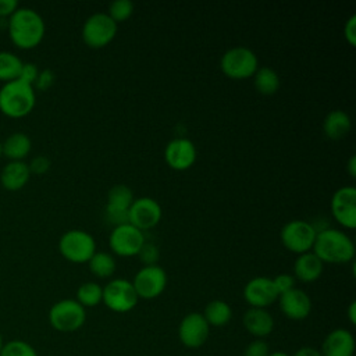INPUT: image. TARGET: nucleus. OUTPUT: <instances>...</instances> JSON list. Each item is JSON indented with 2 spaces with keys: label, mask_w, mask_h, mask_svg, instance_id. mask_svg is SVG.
<instances>
[{
  "label": "nucleus",
  "mask_w": 356,
  "mask_h": 356,
  "mask_svg": "<svg viewBox=\"0 0 356 356\" xmlns=\"http://www.w3.org/2000/svg\"><path fill=\"white\" fill-rule=\"evenodd\" d=\"M58 250L68 261L88 263L96 252V243L89 232L83 229H70L61 235Z\"/></svg>",
  "instance_id": "nucleus-5"
},
{
  "label": "nucleus",
  "mask_w": 356,
  "mask_h": 356,
  "mask_svg": "<svg viewBox=\"0 0 356 356\" xmlns=\"http://www.w3.org/2000/svg\"><path fill=\"white\" fill-rule=\"evenodd\" d=\"M86 313L82 305L74 299H63L54 303L49 312L51 327L61 332H71L81 328L85 323Z\"/></svg>",
  "instance_id": "nucleus-6"
},
{
  "label": "nucleus",
  "mask_w": 356,
  "mask_h": 356,
  "mask_svg": "<svg viewBox=\"0 0 356 356\" xmlns=\"http://www.w3.org/2000/svg\"><path fill=\"white\" fill-rule=\"evenodd\" d=\"M245 328L254 337H266L274 328V320L266 309L250 307L243 314Z\"/></svg>",
  "instance_id": "nucleus-21"
},
{
  "label": "nucleus",
  "mask_w": 356,
  "mask_h": 356,
  "mask_svg": "<svg viewBox=\"0 0 356 356\" xmlns=\"http://www.w3.org/2000/svg\"><path fill=\"white\" fill-rule=\"evenodd\" d=\"M18 7L17 0H0V17L8 18Z\"/></svg>",
  "instance_id": "nucleus-40"
},
{
  "label": "nucleus",
  "mask_w": 356,
  "mask_h": 356,
  "mask_svg": "<svg viewBox=\"0 0 356 356\" xmlns=\"http://www.w3.org/2000/svg\"><path fill=\"white\" fill-rule=\"evenodd\" d=\"M145 243V235L140 229L131 224H122L114 227L108 236V246L113 253L129 257L136 256Z\"/></svg>",
  "instance_id": "nucleus-10"
},
{
  "label": "nucleus",
  "mask_w": 356,
  "mask_h": 356,
  "mask_svg": "<svg viewBox=\"0 0 356 356\" xmlns=\"http://www.w3.org/2000/svg\"><path fill=\"white\" fill-rule=\"evenodd\" d=\"M161 220V207L153 197L134 199L128 209V222L135 228L143 231L150 229Z\"/></svg>",
  "instance_id": "nucleus-12"
},
{
  "label": "nucleus",
  "mask_w": 356,
  "mask_h": 356,
  "mask_svg": "<svg viewBox=\"0 0 356 356\" xmlns=\"http://www.w3.org/2000/svg\"><path fill=\"white\" fill-rule=\"evenodd\" d=\"M355 339L353 335L343 330H334L323 342L321 356H353Z\"/></svg>",
  "instance_id": "nucleus-19"
},
{
  "label": "nucleus",
  "mask_w": 356,
  "mask_h": 356,
  "mask_svg": "<svg viewBox=\"0 0 356 356\" xmlns=\"http://www.w3.org/2000/svg\"><path fill=\"white\" fill-rule=\"evenodd\" d=\"M350 127H352L350 117L342 110L330 111L323 121V131L325 136L334 140H338L346 136L348 132L350 131Z\"/></svg>",
  "instance_id": "nucleus-23"
},
{
  "label": "nucleus",
  "mask_w": 356,
  "mask_h": 356,
  "mask_svg": "<svg viewBox=\"0 0 356 356\" xmlns=\"http://www.w3.org/2000/svg\"><path fill=\"white\" fill-rule=\"evenodd\" d=\"M323 267L324 263L313 252H306L296 257L293 264V273L295 277L300 281L313 282L318 280L323 274Z\"/></svg>",
  "instance_id": "nucleus-20"
},
{
  "label": "nucleus",
  "mask_w": 356,
  "mask_h": 356,
  "mask_svg": "<svg viewBox=\"0 0 356 356\" xmlns=\"http://www.w3.org/2000/svg\"><path fill=\"white\" fill-rule=\"evenodd\" d=\"M44 21L31 7H18L7 18V32L11 42L19 49L36 47L44 36Z\"/></svg>",
  "instance_id": "nucleus-1"
},
{
  "label": "nucleus",
  "mask_w": 356,
  "mask_h": 356,
  "mask_svg": "<svg viewBox=\"0 0 356 356\" xmlns=\"http://www.w3.org/2000/svg\"><path fill=\"white\" fill-rule=\"evenodd\" d=\"M348 172L350 177H356V157L352 156L348 161Z\"/></svg>",
  "instance_id": "nucleus-42"
},
{
  "label": "nucleus",
  "mask_w": 356,
  "mask_h": 356,
  "mask_svg": "<svg viewBox=\"0 0 356 356\" xmlns=\"http://www.w3.org/2000/svg\"><path fill=\"white\" fill-rule=\"evenodd\" d=\"M132 285L138 298L153 299L157 298L167 285V274L165 271L157 266H143L134 277Z\"/></svg>",
  "instance_id": "nucleus-11"
},
{
  "label": "nucleus",
  "mask_w": 356,
  "mask_h": 356,
  "mask_svg": "<svg viewBox=\"0 0 356 356\" xmlns=\"http://www.w3.org/2000/svg\"><path fill=\"white\" fill-rule=\"evenodd\" d=\"M138 256H139L140 261L145 263V266H152V264H156V261L159 259V249L153 243L145 242L143 246L140 248Z\"/></svg>",
  "instance_id": "nucleus-33"
},
{
  "label": "nucleus",
  "mask_w": 356,
  "mask_h": 356,
  "mask_svg": "<svg viewBox=\"0 0 356 356\" xmlns=\"http://www.w3.org/2000/svg\"><path fill=\"white\" fill-rule=\"evenodd\" d=\"M31 171L24 160H11L0 171V182L7 191H19L29 181Z\"/></svg>",
  "instance_id": "nucleus-18"
},
{
  "label": "nucleus",
  "mask_w": 356,
  "mask_h": 356,
  "mask_svg": "<svg viewBox=\"0 0 356 356\" xmlns=\"http://www.w3.org/2000/svg\"><path fill=\"white\" fill-rule=\"evenodd\" d=\"M164 159L172 170H188L196 160V147L188 138H175L167 143Z\"/></svg>",
  "instance_id": "nucleus-14"
},
{
  "label": "nucleus",
  "mask_w": 356,
  "mask_h": 356,
  "mask_svg": "<svg viewBox=\"0 0 356 356\" xmlns=\"http://www.w3.org/2000/svg\"><path fill=\"white\" fill-rule=\"evenodd\" d=\"M210 325L200 313L186 314L178 328L181 342L188 348H199L209 337Z\"/></svg>",
  "instance_id": "nucleus-15"
},
{
  "label": "nucleus",
  "mask_w": 356,
  "mask_h": 356,
  "mask_svg": "<svg viewBox=\"0 0 356 356\" xmlns=\"http://www.w3.org/2000/svg\"><path fill=\"white\" fill-rule=\"evenodd\" d=\"M295 356H321V353H320L318 350H316L314 348L306 346V348H300V349L295 353Z\"/></svg>",
  "instance_id": "nucleus-41"
},
{
  "label": "nucleus",
  "mask_w": 356,
  "mask_h": 356,
  "mask_svg": "<svg viewBox=\"0 0 356 356\" xmlns=\"http://www.w3.org/2000/svg\"><path fill=\"white\" fill-rule=\"evenodd\" d=\"M253 83L259 93L274 95L280 88V76L270 67H260L253 75Z\"/></svg>",
  "instance_id": "nucleus-24"
},
{
  "label": "nucleus",
  "mask_w": 356,
  "mask_h": 356,
  "mask_svg": "<svg viewBox=\"0 0 356 356\" xmlns=\"http://www.w3.org/2000/svg\"><path fill=\"white\" fill-rule=\"evenodd\" d=\"M134 202V193L129 186L118 184L114 185L107 193V206L128 210Z\"/></svg>",
  "instance_id": "nucleus-28"
},
{
  "label": "nucleus",
  "mask_w": 356,
  "mask_h": 356,
  "mask_svg": "<svg viewBox=\"0 0 356 356\" xmlns=\"http://www.w3.org/2000/svg\"><path fill=\"white\" fill-rule=\"evenodd\" d=\"M56 81V75L51 70L44 68L42 71H39V75L33 83V89H39V90H46L49 89Z\"/></svg>",
  "instance_id": "nucleus-35"
},
{
  "label": "nucleus",
  "mask_w": 356,
  "mask_h": 356,
  "mask_svg": "<svg viewBox=\"0 0 356 356\" xmlns=\"http://www.w3.org/2000/svg\"><path fill=\"white\" fill-rule=\"evenodd\" d=\"M331 213L337 222L348 229L356 227V189L342 186L335 191L331 199Z\"/></svg>",
  "instance_id": "nucleus-13"
},
{
  "label": "nucleus",
  "mask_w": 356,
  "mask_h": 356,
  "mask_svg": "<svg viewBox=\"0 0 356 356\" xmlns=\"http://www.w3.org/2000/svg\"><path fill=\"white\" fill-rule=\"evenodd\" d=\"M31 174H44L50 168V160L46 156H35L29 163H28Z\"/></svg>",
  "instance_id": "nucleus-37"
},
{
  "label": "nucleus",
  "mask_w": 356,
  "mask_h": 356,
  "mask_svg": "<svg viewBox=\"0 0 356 356\" xmlns=\"http://www.w3.org/2000/svg\"><path fill=\"white\" fill-rule=\"evenodd\" d=\"M134 13V3L131 0H115L108 6V17L117 24L127 21Z\"/></svg>",
  "instance_id": "nucleus-30"
},
{
  "label": "nucleus",
  "mask_w": 356,
  "mask_h": 356,
  "mask_svg": "<svg viewBox=\"0 0 356 356\" xmlns=\"http://www.w3.org/2000/svg\"><path fill=\"white\" fill-rule=\"evenodd\" d=\"M24 61L13 51L0 50V81L8 82L19 78Z\"/></svg>",
  "instance_id": "nucleus-26"
},
{
  "label": "nucleus",
  "mask_w": 356,
  "mask_h": 356,
  "mask_svg": "<svg viewBox=\"0 0 356 356\" xmlns=\"http://www.w3.org/2000/svg\"><path fill=\"white\" fill-rule=\"evenodd\" d=\"M36 95L31 83L17 78L0 88V111L11 118L28 115L35 107Z\"/></svg>",
  "instance_id": "nucleus-3"
},
{
  "label": "nucleus",
  "mask_w": 356,
  "mask_h": 356,
  "mask_svg": "<svg viewBox=\"0 0 356 356\" xmlns=\"http://www.w3.org/2000/svg\"><path fill=\"white\" fill-rule=\"evenodd\" d=\"M343 35H345V39L346 42L350 44V46H355L356 44V15H352L345 26H343Z\"/></svg>",
  "instance_id": "nucleus-39"
},
{
  "label": "nucleus",
  "mask_w": 356,
  "mask_h": 356,
  "mask_svg": "<svg viewBox=\"0 0 356 356\" xmlns=\"http://www.w3.org/2000/svg\"><path fill=\"white\" fill-rule=\"evenodd\" d=\"M243 356H268V345L264 341H253L245 350Z\"/></svg>",
  "instance_id": "nucleus-38"
},
{
  "label": "nucleus",
  "mask_w": 356,
  "mask_h": 356,
  "mask_svg": "<svg viewBox=\"0 0 356 356\" xmlns=\"http://www.w3.org/2000/svg\"><path fill=\"white\" fill-rule=\"evenodd\" d=\"M232 316V310L229 305L224 300H211L206 309H204V320L207 321L209 325H225Z\"/></svg>",
  "instance_id": "nucleus-25"
},
{
  "label": "nucleus",
  "mask_w": 356,
  "mask_h": 356,
  "mask_svg": "<svg viewBox=\"0 0 356 356\" xmlns=\"http://www.w3.org/2000/svg\"><path fill=\"white\" fill-rule=\"evenodd\" d=\"M0 356H38V353L28 342L14 339L3 346Z\"/></svg>",
  "instance_id": "nucleus-31"
},
{
  "label": "nucleus",
  "mask_w": 356,
  "mask_h": 356,
  "mask_svg": "<svg viewBox=\"0 0 356 356\" xmlns=\"http://www.w3.org/2000/svg\"><path fill=\"white\" fill-rule=\"evenodd\" d=\"M268 356H288V355L284 353V352H275V353H271V355H268Z\"/></svg>",
  "instance_id": "nucleus-44"
},
{
  "label": "nucleus",
  "mask_w": 356,
  "mask_h": 356,
  "mask_svg": "<svg viewBox=\"0 0 356 356\" xmlns=\"http://www.w3.org/2000/svg\"><path fill=\"white\" fill-rule=\"evenodd\" d=\"M0 157H1V140H0Z\"/></svg>",
  "instance_id": "nucleus-46"
},
{
  "label": "nucleus",
  "mask_w": 356,
  "mask_h": 356,
  "mask_svg": "<svg viewBox=\"0 0 356 356\" xmlns=\"http://www.w3.org/2000/svg\"><path fill=\"white\" fill-rule=\"evenodd\" d=\"M273 284L275 286V291H277L278 296L288 292L289 289L295 288V280L289 274H278L277 277L273 278Z\"/></svg>",
  "instance_id": "nucleus-34"
},
{
  "label": "nucleus",
  "mask_w": 356,
  "mask_h": 356,
  "mask_svg": "<svg viewBox=\"0 0 356 356\" xmlns=\"http://www.w3.org/2000/svg\"><path fill=\"white\" fill-rule=\"evenodd\" d=\"M117 35V24L107 13L92 14L82 26V39L86 46L92 49H102L107 46Z\"/></svg>",
  "instance_id": "nucleus-7"
},
{
  "label": "nucleus",
  "mask_w": 356,
  "mask_h": 356,
  "mask_svg": "<svg viewBox=\"0 0 356 356\" xmlns=\"http://www.w3.org/2000/svg\"><path fill=\"white\" fill-rule=\"evenodd\" d=\"M220 68L228 78L246 79L253 76L257 71L259 60L250 49L236 46L222 54L220 60Z\"/></svg>",
  "instance_id": "nucleus-4"
},
{
  "label": "nucleus",
  "mask_w": 356,
  "mask_h": 356,
  "mask_svg": "<svg viewBox=\"0 0 356 356\" xmlns=\"http://www.w3.org/2000/svg\"><path fill=\"white\" fill-rule=\"evenodd\" d=\"M138 295L131 281L124 278L111 280L103 288L102 300L104 305L117 313H125L132 310L138 303Z\"/></svg>",
  "instance_id": "nucleus-9"
},
{
  "label": "nucleus",
  "mask_w": 356,
  "mask_h": 356,
  "mask_svg": "<svg viewBox=\"0 0 356 356\" xmlns=\"http://www.w3.org/2000/svg\"><path fill=\"white\" fill-rule=\"evenodd\" d=\"M312 252L323 263L341 264L353 260L355 243L345 232L327 227L316 234Z\"/></svg>",
  "instance_id": "nucleus-2"
},
{
  "label": "nucleus",
  "mask_w": 356,
  "mask_h": 356,
  "mask_svg": "<svg viewBox=\"0 0 356 356\" xmlns=\"http://www.w3.org/2000/svg\"><path fill=\"white\" fill-rule=\"evenodd\" d=\"M38 75H39V68L35 63L28 61V63L22 64V68H21V72H19V79H22V81H25V82H28L33 86Z\"/></svg>",
  "instance_id": "nucleus-36"
},
{
  "label": "nucleus",
  "mask_w": 356,
  "mask_h": 356,
  "mask_svg": "<svg viewBox=\"0 0 356 356\" xmlns=\"http://www.w3.org/2000/svg\"><path fill=\"white\" fill-rule=\"evenodd\" d=\"M280 307L282 313L292 320H303L312 310V300L302 289L292 288L288 292L278 296Z\"/></svg>",
  "instance_id": "nucleus-17"
},
{
  "label": "nucleus",
  "mask_w": 356,
  "mask_h": 356,
  "mask_svg": "<svg viewBox=\"0 0 356 356\" xmlns=\"http://www.w3.org/2000/svg\"><path fill=\"white\" fill-rule=\"evenodd\" d=\"M88 264L90 273L99 278L111 277L115 271V260L107 252H95Z\"/></svg>",
  "instance_id": "nucleus-27"
},
{
  "label": "nucleus",
  "mask_w": 356,
  "mask_h": 356,
  "mask_svg": "<svg viewBox=\"0 0 356 356\" xmlns=\"http://www.w3.org/2000/svg\"><path fill=\"white\" fill-rule=\"evenodd\" d=\"M3 346H4V343H3V337H1V334H0V352H1Z\"/></svg>",
  "instance_id": "nucleus-45"
},
{
  "label": "nucleus",
  "mask_w": 356,
  "mask_h": 356,
  "mask_svg": "<svg viewBox=\"0 0 356 356\" xmlns=\"http://www.w3.org/2000/svg\"><path fill=\"white\" fill-rule=\"evenodd\" d=\"M104 216H106V221L108 224H113L114 227H118L122 224H129L128 222V210L117 209V207H111V206L106 204Z\"/></svg>",
  "instance_id": "nucleus-32"
},
{
  "label": "nucleus",
  "mask_w": 356,
  "mask_h": 356,
  "mask_svg": "<svg viewBox=\"0 0 356 356\" xmlns=\"http://www.w3.org/2000/svg\"><path fill=\"white\" fill-rule=\"evenodd\" d=\"M103 288L96 282H85L76 291V302L82 306H96L102 302Z\"/></svg>",
  "instance_id": "nucleus-29"
},
{
  "label": "nucleus",
  "mask_w": 356,
  "mask_h": 356,
  "mask_svg": "<svg viewBox=\"0 0 356 356\" xmlns=\"http://www.w3.org/2000/svg\"><path fill=\"white\" fill-rule=\"evenodd\" d=\"M32 142L25 132H13L1 140V156L11 160H24L31 152Z\"/></svg>",
  "instance_id": "nucleus-22"
},
{
  "label": "nucleus",
  "mask_w": 356,
  "mask_h": 356,
  "mask_svg": "<svg viewBox=\"0 0 356 356\" xmlns=\"http://www.w3.org/2000/svg\"><path fill=\"white\" fill-rule=\"evenodd\" d=\"M243 298L252 307L264 309L278 299V293L271 278L254 277L245 285Z\"/></svg>",
  "instance_id": "nucleus-16"
},
{
  "label": "nucleus",
  "mask_w": 356,
  "mask_h": 356,
  "mask_svg": "<svg viewBox=\"0 0 356 356\" xmlns=\"http://www.w3.org/2000/svg\"><path fill=\"white\" fill-rule=\"evenodd\" d=\"M316 229L312 222L305 220H292L286 222L281 229L282 245L298 254L310 252L316 239Z\"/></svg>",
  "instance_id": "nucleus-8"
},
{
  "label": "nucleus",
  "mask_w": 356,
  "mask_h": 356,
  "mask_svg": "<svg viewBox=\"0 0 356 356\" xmlns=\"http://www.w3.org/2000/svg\"><path fill=\"white\" fill-rule=\"evenodd\" d=\"M348 316L352 324H356V302H352L348 309Z\"/></svg>",
  "instance_id": "nucleus-43"
}]
</instances>
